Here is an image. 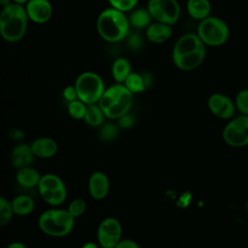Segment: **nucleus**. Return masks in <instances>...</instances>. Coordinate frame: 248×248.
I'll use <instances>...</instances> for the list:
<instances>
[{
  "mask_svg": "<svg viewBox=\"0 0 248 248\" xmlns=\"http://www.w3.org/2000/svg\"><path fill=\"white\" fill-rule=\"evenodd\" d=\"M205 46L196 33L182 35L174 44L171 58L174 66L189 72L199 68L205 58Z\"/></svg>",
  "mask_w": 248,
  "mask_h": 248,
  "instance_id": "nucleus-1",
  "label": "nucleus"
},
{
  "mask_svg": "<svg viewBox=\"0 0 248 248\" xmlns=\"http://www.w3.org/2000/svg\"><path fill=\"white\" fill-rule=\"evenodd\" d=\"M28 16L22 5L11 3L0 12V36L8 43L20 41L27 30Z\"/></svg>",
  "mask_w": 248,
  "mask_h": 248,
  "instance_id": "nucleus-2",
  "label": "nucleus"
},
{
  "mask_svg": "<svg viewBox=\"0 0 248 248\" xmlns=\"http://www.w3.org/2000/svg\"><path fill=\"white\" fill-rule=\"evenodd\" d=\"M133 95L123 83H115L105 89L97 104L107 118L118 119L130 111Z\"/></svg>",
  "mask_w": 248,
  "mask_h": 248,
  "instance_id": "nucleus-3",
  "label": "nucleus"
},
{
  "mask_svg": "<svg viewBox=\"0 0 248 248\" xmlns=\"http://www.w3.org/2000/svg\"><path fill=\"white\" fill-rule=\"evenodd\" d=\"M100 37L108 43H118L129 34L130 22L125 13L108 8L100 13L96 22Z\"/></svg>",
  "mask_w": 248,
  "mask_h": 248,
  "instance_id": "nucleus-4",
  "label": "nucleus"
},
{
  "mask_svg": "<svg viewBox=\"0 0 248 248\" xmlns=\"http://www.w3.org/2000/svg\"><path fill=\"white\" fill-rule=\"evenodd\" d=\"M75 218L70 212L59 206H52L43 211L38 218V227L46 235L64 237L75 228Z\"/></svg>",
  "mask_w": 248,
  "mask_h": 248,
  "instance_id": "nucleus-5",
  "label": "nucleus"
},
{
  "mask_svg": "<svg viewBox=\"0 0 248 248\" xmlns=\"http://www.w3.org/2000/svg\"><path fill=\"white\" fill-rule=\"evenodd\" d=\"M196 34L205 46H221L229 40L230 28L223 19L209 16L200 21Z\"/></svg>",
  "mask_w": 248,
  "mask_h": 248,
  "instance_id": "nucleus-6",
  "label": "nucleus"
},
{
  "mask_svg": "<svg viewBox=\"0 0 248 248\" xmlns=\"http://www.w3.org/2000/svg\"><path fill=\"white\" fill-rule=\"evenodd\" d=\"M38 192L43 201L50 206H60L68 196L65 182L55 173H45L38 183Z\"/></svg>",
  "mask_w": 248,
  "mask_h": 248,
  "instance_id": "nucleus-7",
  "label": "nucleus"
},
{
  "mask_svg": "<svg viewBox=\"0 0 248 248\" xmlns=\"http://www.w3.org/2000/svg\"><path fill=\"white\" fill-rule=\"evenodd\" d=\"M78 99L86 105L97 104L106 87L103 78L94 72L81 73L75 81Z\"/></svg>",
  "mask_w": 248,
  "mask_h": 248,
  "instance_id": "nucleus-8",
  "label": "nucleus"
},
{
  "mask_svg": "<svg viewBox=\"0 0 248 248\" xmlns=\"http://www.w3.org/2000/svg\"><path fill=\"white\" fill-rule=\"evenodd\" d=\"M223 141L231 147H245L248 145V115L233 116L223 127Z\"/></svg>",
  "mask_w": 248,
  "mask_h": 248,
  "instance_id": "nucleus-9",
  "label": "nucleus"
},
{
  "mask_svg": "<svg viewBox=\"0 0 248 248\" xmlns=\"http://www.w3.org/2000/svg\"><path fill=\"white\" fill-rule=\"evenodd\" d=\"M146 9L152 19L170 26L178 21L181 14L177 0H148Z\"/></svg>",
  "mask_w": 248,
  "mask_h": 248,
  "instance_id": "nucleus-10",
  "label": "nucleus"
},
{
  "mask_svg": "<svg viewBox=\"0 0 248 248\" xmlns=\"http://www.w3.org/2000/svg\"><path fill=\"white\" fill-rule=\"evenodd\" d=\"M123 229L115 217H106L97 228V243L101 248H114L122 239Z\"/></svg>",
  "mask_w": 248,
  "mask_h": 248,
  "instance_id": "nucleus-11",
  "label": "nucleus"
},
{
  "mask_svg": "<svg viewBox=\"0 0 248 248\" xmlns=\"http://www.w3.org/2000/svg\"><path fill=\"white\" fill-rule=\"evenodd\" d=\"M207 108L214 116L223 120H230L236 111L234 102L222 93L211 94L207 99Z\"/></svg>",
  "mask_w": 248,
  "mask_h": 248,
  "instance_id": "nucleus-12",
  "label": "nucleus"
},
{
  "mask_svg": "<svg viewBox=\"0 0 248 248\" xmlns=\"http://www.w3.org/2000/svg\"><path fill=\"white\" fill-rule=\"evenodd\" d=\"M88 193L95 201H103L107 198L109 192V179L102 170L93 171L88 178Z\"/></svg>",
  "mask_w": 248,
  "mask_h": 248,
  "instance_id": "nucleus-13",
  "label": "nucleus"
},
{
  "mask_svg": "<svg viewBox=\"0 0 248 248\" xmlns=\"http://www.w3.org/2000/svg\"><path fill=\"white\" fill-rule=\"evenodd\" d=\"M24 8L28 18L35 23H46L52 16V6L48 0H28Z\"/></svg>",
  "mask_w": 248,
  "mask_h": 248,
  "instance_id": "nucleus-14",
  "label": "nucleus"
},
{
  "mask_svg": "<svg viewBox=\"0 0 248 248\" xmlns=\"http://www.w3.org/2000/svg\"><path fill=\"white\" fill-rule=\"evenodd\" d=\"M31 150L36 158L49 159L56 155L58 143L49 137H39L30 143Z\"/></svg>",
  "mask_w": 248,
  "mask_h": 248,
  "instance_id": "nucleus-15",
  "label": "nucleus"
},
{
  "mask_svg": "<svg viewBox=\"0 0 248 248\" xmlns=\"http://www.w3.org/2000/svg\"><path fill=\"white\" fill-rule=\"evenodd\" d=\"M171 34L172 29L170 25L157 21L151 22L145 30L146 39L153 44H162L168 41Z\"/></svg>",
  "mask_w": 248,
  "mask_h": 248,
  "instance_id": "nucleus-16",
  "label": "nucleus"
},
{
  "mask_svg": "<svg viewBox=\"0 0 248 248\" xmlns=\"http://www.w3.org/2000/svg\"><path fill=\"white\" fill-rule=\"evenodd\" d=\"M34 158H36L31 150L30 144L18 143L16 144L11 153V162L16 169L31 166Z\"/></svg>",
  "mask_w": 248,
  "mask_h": 248,
  "instance_id": "nucleus-17",
  "label": "nucleus"
},
{
  "mask_svg": "<svg viewBox=\"0 0 248 248\" xmlns=\"http://www.w3.org/2000/svg\"><path fill=\"white\" fill-rule=\"evenodd\" d=\"M41 176L42 175L35 168L31 166H26L16 169V181L22 187L34 188L38 186Z\"/></svg>",
  "mask_w": 248,
  "mask_h": 248,
  "instance_id": "nucleus-18",
  "label": "nucleus"
},
{
  "mask_svg": "<svg viewBox=\"0 0 248 248\" xmlns=\"http://www.w3.org/2000/svg\"><path fill=\"white\" fill-rule=\"evenodd\" d=\"M11 204L14 215L16 216H28L35 209V202L33 198L26 194H19L14 197L11 201Z\"/></svg>",
  "mask_w": 248,
  "mask_h": 248,
  "instance_id": "nucleus-19",
  "label": "nucleus"
},
{
  "mask_svg": "<svg viewBox=\"0 0 248 248\" xmlns=\"http://www.w3.org/2000/svg\"><path fill=\"white\" fill-rule=\"evenodd\" d=\"M186 9L192 18L201 21L210 16L211 3L209 0H188Z\"/></svg>",
  "mask_w": 248,
  "mask_h": 248,
  "instance_id": "nucleus-20",
  "label": "nucleus"
},
{
  "mask_svg": "<svg viewBox=\"0 0 248 248\" xmlns=\"http://www.w3.org/2000/svg\"><path fill=\"white\" fill-rule=\"evenodd\" d=\"M132 73L131 64L128 59L119 57L114 60L111 66V75L116 83H123L126 78Z\"/></svg>",
  "mask_w": 248,
  "mask_h": 248,
  "instance_id": "nucleus-21",
  "label": "nucleus"
},
{
  "mask_svg": "<svg viewBox=\"0 0 248 248\" xmlns=\"http://www.w3.org/2000/svg\"><path fill=\"white\" fill-rule=\"evenodd\" d=\"M105 114L98 104H90L86 106V111L83 117L84 122L90 127H100L104 124Z\"/></svg>",
  "mask_w": 248,
  "mask_h": 248,
  "instance_id": "nucleus-22",
  "label": "nucleus"
},
{
  "mask_svg": "<svg viewBox=\"0 0 248 248\" xmlns=\"http://www.w3.org/2000/svg\"><path fill=\"white\" fill-rule=\"evenodd\" d=\"M130 25L138 28V29H142V28H147V26L151 23V16L147 9L143 8H139V9H134L130 16L128 17Z\"/></svg>",
  "mask_w": 248,
  "mask_h": 248,
  "instance_id": "nucleus-23",
  "label": "nucleus"
},
{
  "mask_svg": "<svg viewBox=\"0 0 248 248\" xmlns=\"http://www.w3.org/2000/svg\"><path fill=\"white\" fill-rule=\"evenodd\" d=\"M123 84L128 88L130 92L133 94L141 93L146 89V84L144 82L142 75L139 73L132 72L125 79Z\"/></svg>",
  "mask_w": 248,
  "mask_h": 248,
  "instance_id": "nucleus-24",
  "label": "nucleus"
},
{
  "mask_svg": "<svg viewBox=\"0 0 248 248\" xmlns=\"http://www.w3.org/2000/svg\"><path fill=\"white\" fill-rule=\"evenodd\" d=\"M86 106L87 105L84 104L82 101L77 99L68 103L67 111L72 118L76 120H83L86 111Z\"/></svg>",
  "mask_w": 248,
  "mask_h": 248,
  "instance_id": "nucleus-25",
  "label": "nucleus"
},
{
  "mask_svg": "<svg viewBox=\"0 0 248 248\" xmlns=\"http://www.w3.org/2000/svg\"><path fill=\"white\" fill-rule=\"evenodd\" d=\"M13 216L14 212L11 202L0 195V228L9 224Z\"/></svg>",
  "mask_w": 248,
  "mask_h": 248,
  "instance_id": "nucleus-26",
  "label": "nucleus"
},
{
  "mask_svg": "<svg viewBox=\"0 0 248 248\" xmlns=\"http://www.w3.org/2000/svg\"><path fill=\"white\" fill-rule=\"evenodd\" d=\"M99 137L103 141H111L114 140L119 133V126L114 123H106L100 126Z\"/></svg>",
  "mask_w": 248,
  "mask_h": 248,
  "instance_id": "nucleus-27",
  "label": "nucleus"
},
{
  "mask_svg": "<svg viewBox=\"0 0 248 248\" xmlns=\"http://www.w3.org/2000/svg\"><path fill=\"white\" fill-rule=\"evenodd\" d=\"M86 206H87V204H86V202L84 199L76 198L71 201V202L69 203V205L67 207V210L76 219L84 214V212L86 210Z\"/></svg>",
  "mask_w": 248,
  "mask_h": 248,
  "instance_id": "nucleus-28",
  "label": "nucleus"
},
{
  "mask_svg": "<svg viewBox=\"0 0 248 248\" xmlns=\"http://www.w3.org/2000/svg\"><path fill=\"white\" fill-rule=\"evenodd\" d=\"M233 102L236 110H238L240 114L248 115V88L239 90L235 95Z\"/></svg>",
  "mask_w": 248,
  "mask_h": 248,
  "instance_id": "nucleus-29",
  "label": "nucleus"
},
{
  "mask_svg": "<svg viewBox=\"0 0 248 248\" xmlns=\"http://www.w3.org/2000/svg\"><path fill=\"white\" fill-rule=\"evenodd\" d=\"M139 0H108V3L111 8L118 10L122 13L133 11Z\"/></svg>",
  "mask_w": 248,
  "mask_h": 248,
  "instance_id": "nucleus-30",
  "label": "nucleus"
},
{
  "mask_svg": "<svg viewBox=\"0 0 248 248\" xmlns=\"http://www.w3.org/2000/svg\"><path fill=\"white\" fill-rule=\"evenodd\" d=\"M117 120H118L117 125H118L119 128H121V129H129V128H131V127L134 125V123H135V118H134V116H133L132 114H130L129 112L126 113V114H124V115H122V116L119 117Z\"/></svg>",
  "mask_w": 248,
  "mask_h": 248,
  "instance_id": "nucleus-31",
  "label": "nucleus"
},
{
  "mask_svg": "<svg viewBox=\"0 0 248 248\" xmlns=\"http://www.w3.org/2000/svg\"><path fill=\"white\" fill-rule=\"evenodd\" d=\"M128 45L134 50H139L143 45L142 38L139 34H132L128 38Z\"/></svg>",
  "mask_w": 248,
  "mask_h": 248,
  "instance_id": "nucleus-32",
  "label": "nucleus"
},
{
  "mask_svg": "<svg viewBox=\"0 0 248 248\" xmlns=\"http://www.w3.org/2000/svg\"><path fill=\"white\" fill-rule=\"evenodd\" d=\"M62 96L64 100H66L68 103L74 100L78 99V93L76 90L75 85H68L66 86L62 91Z\"/></svg>",
  "mask_w": 248,
  "mask_h": 248,
  "instance_id": "nucleus-33",
  "label": "nucleus"
},
{
  "mask_svg": "<svg viewBox=\"0 0 248 248\" xmlns=\"http://www.w3.org/2000/svg\"><path fill=\"white\" fill-rule=\"evenodd\" d=\"M114 248H140V246L131 238H122Z\"/></svg>",
  "mask_w": 248,
  "mask_h": 248,
  "instance_id": "nucleus-34",
  "label": "nucleus"
},
{
  "mask_svg": "<svg viewBox=\"0 0 248 248\" xmlns=\"http://www.w3.org/2000/svg\"><path fill=\"white\" fill-rule=\"evenodd\" d=\"M10 138L14 140H20L23 139V133L19 129H12L10 131Z\"/></svg>",
  "mask_w": 248,
  "mask_h": 248,
  "instance_id": "nucleus-35",
  "label": "nucleus"
},
{
  "mask_svg": "<svg viewBox=\"0 0 248 248\" xmlns=\"http://www.w3.org/2000/svg\"><path fill=\"white\" fill-rule=\"evenodd\" d=\"M5 248H27V246L20 241H13L9 243Z\"/></svg>",
  "mask_w": 248,
  "mask_h": 248,
  "instance_id": "nucleus-36",
  "label": "nucleus"
},
{
  "mask_svg": "<svg viewBox=\"0 0 248 248\" xmlns=\"http://www.w3.org/2000/svg\"><path fill=\"white\" fill-rule=\"evenodd\" d=\"M80 248H101L97 242L94 241H87L82 244Z\"/></svg>",
  "mask_w": 248,
  "mask_h": 248,
  "instance_id": "nucleus-37",
  "label": "nucleus"
},
{
  "mask_svg": "<svg viewBox=\"0 0 248 248\" xmlns=\"http://www.w3.org/2000/svg\"><path fill=\"white\" fill-rule=\"evenodd\" d=\"M12 1H13V3L18 4V5H23L28 2V0H12Z\"/></svg>",
  "mask_w": 248,
  "mask_h": 248,
  "instance_id": "nucleus-38",
  "label": "nucleus"
}]
</instances>
